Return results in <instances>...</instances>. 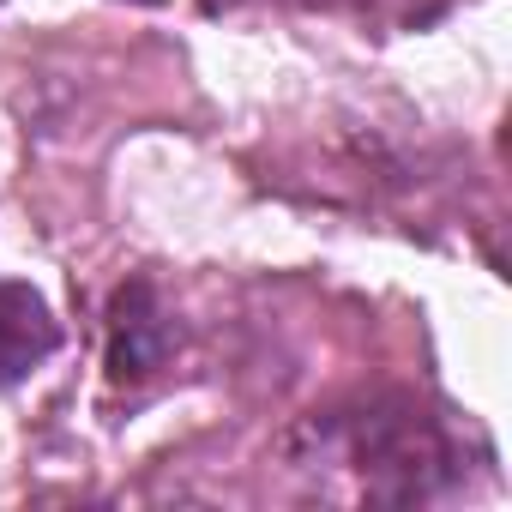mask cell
Masks as SVG:
<instances>
[{
    "instance_id": "6da1fadb",
    "label": "cell",
    "mask_w": 512,
    "mask_h": 512,
    "mask_svg": "<svg viewBox=\"0 0 512 512\" xmlns=\"http://www.w3.org/2000/svg\"><path fill=\"white\" fill-rule=\"evenodd\" d=\"M61 350V326L31 284H0V386L31 380Z\"/></svg>"
},
{
    "instance_id": "7a4b0ae2",
    "label": "cell",
    "mask_w": 512,
    "mask_h": 512,
    "mask_svg": "<svg viewBox=\"0 0 512 512\" xmlns=\"http://www.w3.org/2000/svg\"><path fill=\"white\" fill-rule=\"evenodd\" d=\"M169 338H175V332H169V320H163L151 284L115 290V308H109V374H115V380L151 374V368L169 356Z\"/></svg>"
}]
</instances>
